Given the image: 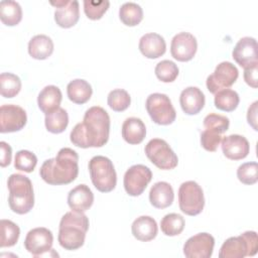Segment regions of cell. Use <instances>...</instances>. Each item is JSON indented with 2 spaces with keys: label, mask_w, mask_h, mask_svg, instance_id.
Here are the masks:
<instances>
[{
  "label": "cell",
  "mask_w": 258,
  "mask_h": 258,
  "mask_svg": "<svg viewBox=\"0 0 258 258\" xmlns=\"http://www.w3.org/2000/svg\"><path fill=\"white\" fill-rule=\"evenodd\" d=\"M138 47L145 57L158 58L165 53L166 43L160 34L150 32L141 36Z\"/></svg>",
  "instance_id": "ffe728a7"
},
{
  "label": "cell",
  "mask_w": 258,
  "mask_h": 258,
  "mask_svg": "<svg viewBox=\"0 0 258 258\" xmlns=\"http://www.w3.org/2000/svg\"><path fill=\"white\" fill-rule=\"evenodd\" d=\"M107 103L113 111L122 112L130 106L131 98L128 92L124 89H115L109 93Z\"/></svg>",
  "instance_id": "e575fe53"
},
{
  "label": "cell",
  "mask_w": 258,
  "mask_h": 258,
  "mask_svg": "<svg viewBox=\"0 0 258 258\" xmlns=\"http://www.w3.org/2000/svg\"><path fill=\"white\" fill-rule=\"evenodd\" d=\"M50 4L55 7L54 20L58 26L70 28L77 24L80 18L79 2L77 0L50 1Z\"/></svg>",
  "instance_id": "2e32d148"
},
{
  "label": "cell",
  "mask_w": 258,
  "mask_h": 258,
  "mask_svg": "<svg viewBox=\"0 0 258 258\" xmlns=\"http://www.w3.org/2000/svg\"><path fill=\"white\" fill-rule=\"evenodd\" d=\"M0 147H1V161L0 164L2 167H5L10 164L11 162V157H12V149L8 143L5 141L0 142Z\"/></svg>",
  "instance_id": "7bdbcfd3"
},
{
  "label": "cell",
  "mask_w": 258,
  "mask_h": 258,
  "mask_svg": "<svg viewBox=\"0 0 258 258\" xmlns=\"http://www.w3.org/2000/svg\"><path fill=\"white\" fill-rule=\"evenodd\" d=\"M89 171L94 186L101 192L112 191L117 183L113 162L106 156L97 155L89 161Z\"/></svg>",
  "instance_id": "5b68a950"
},
{
  "label": "cell",
  "mask_w": 258,
  "mask_h": 258,
  "mask_svg": "<svg viewBox=\"0 0 258 258\" xmlns=\"http://www.w3.org/2000/svg\"><path fill=\"white\" fill-rule=\"evenodd\" d=\"M110 116L99 106L89 108L83 122L75 125L70 134L71 142L81 148L102 147L109 139Z\"/></svg>",
  "instance_id": "6da1fadb"
},
{
  "label": "cell",
  "mask_w": 258,
  "mask_h": 258,
  "mask_svg": "<svg viewBox=\"0 0 258 258\" xmlns=\"http://www.w3.org/2000/svg\"><path fill=\"white\" fill-rule=\"evenodd\" d=\"M44 124L47 131L50 133L58 134L63 132L69 124L68 112L59 107L54 111L45 114Z\"/></svg>",
  "instance_id": "f1b7e54d"
},
{
  "label": "cell",
  "mask_w": 258,
  "mask_h": 258,
  "mask_svg": "<svg viewBox=\"0 0 258 258\" xmlns=\"http://www.w3.org/2000/svg\"><path fill=\"white\" fill-rule=\"evenodd\" d=\"M27 122L23 108L17 105H2L0 108V132L9 133L21 130Z\"/></svg>",
  "instance_id": "4fadbf2b"
},
{
  "label": "cell",
  "mask_w": 258,
  "mask_h": 258,
  "mask_svg": "<svg viewBox=\"0 0 258 258\" xmlns=\"http://www.w3.org/2000/svg\"><path fill=\"white\" fill-rule=\"evenodd\" d=\"M21 90V81L18 76L12 73L0 75V92L4 98H13Z\"/></svg>",
  "instance_id": "836d02e7"
},
{
  "label": "cell",
  "mask_w": 258,
  "mask_h": 258,
  "mask_svg": "<svg viewBox=\"0 0 258 258\" xmlns=\"http://www.w3.org/2000/svg\"><path fill=\"white\" fill-rule=\"evenodd\" d=\"M222 140V134L205 129L201 134V144L204 149L210 152H215Z\"/></svg>",
  "instance_id": "60d3db41"
},
{
  "label": "cell",
  "mask_w": 258,
  "mask_h": 258,
  "mask_svg": "<svg viewBox=\"0 0 258 258\" xmlns=\"http://www.w3.org/2000/svg\"><path fill=\"white\" fill-rule=\"evenodd\" d=\"M53 52V41L45 34H37L28 42V53L35 59H46Z\"/></svg>",
  "instance_id": "484cf974"
},
{
  "label": "cell",
  "mask_w": 258,
  "mask_h": 258,
  "mask_svg": "<svg viewBox=\"0 0 258 258\" xmlns=\"http://www.w3.org/2000/svg\"><path fill=\"white\" fill-rule=\"evenodd\" d=\"M206 103L204 93L198 87H187L181 91L179 104L182 111L187 115H196L202 111Z\"/></svg>",
  "instance_id": "d6986e66"
},
{
  "label": "cell",
  "mask_w": 258,
  "mask_h": 258,
  "mask_svg": "<svg viewBox=\"0 0 258 258\" xmlns=\"http://www.w3.org/2000/svg\"><path fill=\"white\" fill-rule=\"evenodd\" d=\"M132 235L139 241L148 242L153 240L158 232L156 221L150 216H140L134 220L131 226Z\"/></svg>",
  "instance_id": "7402d4cb"
},
{
  "label": "cell",
  "mask_w": 258,
  "mask_h": 258,
  "mask_svg": "<svg viewBox=\"0 0 258 258\" xmlns=\"http://www.w3.org/2000/svg\"><path fill=\"white\" fill-rule=\"evenodd\" d=\"M154 73L159 81L163 83H171L178 76V68L172 60L164 59L156 64Z\"/></svg>",
  "instance_id": "d590c367"
},
{
  "label": "cell",
  "mask_w": 258,
  "mask_h": 258,
  "mask_svg": "<svg viewBox=\"0 0 258 258\" xmlns=\"http://www.w3.org/2000/svg\"><path fill=\"white\" fill-rule=\"evenodd\" d=\"M53 235L50 230L38 227L30 230L24 240V248L34 257H40L51 251Z\"/></svg>",
  "instance_id": "7c38bea8"
},
{
  "label": "cell",
  "mask_w": 258,
  "mask_h": 258,
  "mask_svg": "<svg viewBox=\"0 0 258 258\" xmlns=\"http://www.w3.org/2000/svg\"><path fill=\"white\" fill-rule=\"evenodd\" d=\"M67 94L73 103L82 105L91 99L93 89L87 81L83 79H75L68 84Z\"/></svg>",
  "instance_id": "4316f807"
},
{
  "label": "cell",
  "mask_w": 258,
  "mask_h": 258,
  "mask_svg": "<svg viewBox=\"0 0 258 258\" xmlns=\"http://www.w3.org/2000/svg\"><path fill=\"white\" fill-rule=\"evenodd\" d=\"M258 250V239L255 231H247L237 237L228 238L220 248V258H244L254 256Z\"/></svg>",
  "instance_id": "8992f818"
},
{
  "label": "cell",
  "mask_w": 258,
  "mask_h": 258,
  "mask_svg": "<svg viewBox=\"0 0 258 258\" xmlns=\"http://www.w3.org/2000/svg\"><path fill=\"white\" fill-rule=\"evenodd\" d=\"M151 179L152 172L149 167L143 164H134L124 174V188L129 196L138 197L145 190Z\"/></svg>",
  "instance_id": "30bf717a"
},
{
  "label": "cell",
  "mask_w": 258,
  "mask_h": 258,
  "mask_svg": "<svg viewBox=\"0 0 258 258\" xmlns=\"http://www.w3.org/2000/svg\"><path fill=\"white\" fill-rule=\"evenodd\" d=\"M258 63L244 68V81L248 86L253 89H256L258 86Z\"/></svg>",
  "instance_id": "b9f144b4"
},
{
  "label": "cell",
  "mask_w": 258,
  "mask_h": 258,
  "mask_svg": "<svg viewBox=\"0 0 258 258\" xmlns=\"http://www.w3.org/2000/svg\"><path fill=\"white\" fill-rule=\"evenodd\" d=\"M94 203V194L87 184H79L70 190L68 195V205L73 211L86 212Z\"/></svg>",
  "instance_id": "44dd1931"
},
{
  "label": "cell",
  "mask_w": 258,
  "mask_h": 258,
  "mask_svg": "<svg viewBox=\"0 0 258 258\" xmlns=\"http://www.w3.org/2000/svg\"><path fill=\"white\" fill-rule=\"evenodd\" d=\"M237 177L244 184H254L258 180V164L255 161L242 163L237 169Z\"/></svg>",
  "instance_id": "74e56055"
},
{
  "label": "cell",
  "mask_w": 258,
  "mask_h": 258,
  "mask_svg": "<svg viewBox=\"0 0 258 258\" xmlns=\"http://www.w3.org/2000/svg\"><path fill=\"white\" fill-rule=\"evenodd\" d=\"M232 56L242 68L258 63L256 39L250 36H245L239 39L233 48Z\"/></svg>",
  "instance_id": "e0dca14e"
},
{
  "label": "cell",
  "mask_w": 258,
  "mask_h": 258,
  "mask_svg": "<svg viewBox=\"0 0 258 258\" xmlns=\"http://www.w3.org/2000/svg\"><path fill=\"white\" fill-rule=\"evenodd\" d=\"M110 6L109 1H84V11L88 18L92 20H99L105 14Z\"/></svg>",
  "instance_id": "ab89813d"
},
{
  "label": "cell",
  "mask_w": 258,
  "mask_h": 258,
  "mask_svg": "<svg viewBox=\"0 0 258 258\" xmlns=\"http://www.w3.org/2000/svg\"><path fill=\"white\" fill-rule=\"evenodd\" d=\"M88 230V217L82 212L72 210L60 219L57 235L58 243L66 250H77L84 245Z\"/></svg>",
  "instance_id": "3957f363"
},
{
  "label": "cell",
  "mask_w": 258,
  "mask_h": 258,
  "mask_svg": "<svg viewBox=\"0 0 258 258\" xmlns=\"http://www.w3.org/2000/svg\"><path fill=\"white\" fill-rule=\"evenodd\" d=\"M145 107L151 120L158 125H169L176 118L175 109L165 94H150L146 99Z\"/></svg>",
  "instance_id": "ba28073f"
},
{
  "label": "cell",
  "mask_w": 258,
  "mask_h": 258,
  "mask_svg": "<svg viewBox=\"0 0 258 258\" xmlns=\"http://www.w3.org/2000/svg\"><path fill=\"white\" fill-rule=\"evenodd\" d=\"M178 206L187 216H197L205 207V197L202 187L194 180H187L178 188Z\"/></svg>",
  "instance_id": "52a82bcc"
},
{
  "label": "cell",
  "mask_w": 258,
  "mask_h": 258,
  "mask_svg": "<svg viewBox=\"0 0 258 258\" xmlns=\"http://www.w3.org/2000/svg\"><path fill=\"white\" fill-rule=\"evenodd\" d=\"M222 151L224 155L231 160H240L245 158L250 151L248 140L239 134L225 136L221 140Z\"/></svg>",
  "instance_id": "ac0fdd59"
},
{
  "label": "cell",
  "mask_w": 258,
  "mask_h": 258,
  "mask_svg": "<svg viewBox=\"0 0 258 258\" xmlns=\"http://www.w3.org/2000/svg\"><path fill=\"white\" fill-rule=\"evenodd\" d=\"M239 102L238 93L232 89H224L215 94V107L221 111L232 112L238 107Z\"/></svg>",
  "instance_id": "4dcf8cb0"
},
{
  "label": "cell",
  "mask_w": 258,
  "mask_h": 258,
  "mask_svg": "<svg viewBox=\"0 0 258 258\" xmlns=\"http://www.w3.org/2000/svg\"><path fill=\"white\" fill-rule=\"evenodd\" d=\"M238 69L230 61L219 63L214 73L207 78V88L210 93L216 94L221 90L229 89L238 79Z\"/></svg>",
  "instance_id": "8fae6325"
},
{
  "label": "cell",
  "mask_w": 258,
  "mask_h": 258,
  "mask_svg": "<svg viewBox=\"0 0 258 258\" xmlns=\"http://www.w3.org/2000/svg\"><path fill=\"white\" fill-rule=\"evenodd\" d=\"M215 239L209 233H199L186 240L183 254L187 258H210L213 254Z\"/></svg>",
  "instance_id": "5bb4252c"
},
{
  "label": "cell",
  "mask_w": 258,
  "mask_h": 258,
  "mask_svg": "<svg viewBox=\"0 0 258 258\" xmlns=\"http://www.w3.org/2000/svg\"><path fill=\"white\" fill-rule=\"evenodd\" d=\"M40 177L48 184L61 185L73 182L79 174V155L72 148H61L54 158L46 159L40 169Z\"/></svg>",
  "instance_id": "7a4b0ae2"
},
{
  "label": "cell",
  "mask_w": 258,
  "mask_h": 258,
  "mask_svg": "<svg viewBox=\"0 0 258 258\" xmlns=\"http://www.w3.org/2000/svg\"><path fill=\"white\" fill-rule=\"evenodd\" d=\"M160 228L162 233L166 236H177L184 229V219L179 214H167L162 218L160 222Z\"/></svg>",
  "instance_id": "d6a6232c"
},
{
  "label": "cell",
  "mask_w": 258,
  "mask_h": 258,
  "mask_svg": "<svg viewBox=\"0 0 258 258\" xmlns=\"http://www.w3.org/2000/svg\"><path fill=\"white\" fill-rule=\"evenodd\" d=\"M230 126V120L228 117L220 114L211 113L204 119V127L207 130H213L220 134L225 133Z\"/></svg>",
  "instance_id": "f35d334b"
},
{
  "label": "cell",
  "mask_w": 258,
  "mask_h": 258,
  "mask_svg": "<svg viewBox=\"0 0 258 258\" xmlns=\"http://www.w3.org/2000/svg\"><path fill=\"white\" fill-rule=\"evenodd\" d=\"M0 229H1V239H0V247H12L14 246L20 236L19 227L10 220L2 219L0 221Z\"/></svg>",
  "instance_id": "1f68e13d"
},
{
  "label": "cell",
  "mask_w": 258,
  "mask_h": 258,
  "mask_svg": "<svg viewBox=\"0 0 258 258\" xmlns=\"http://www.w3.org/2000/svg\"><path fill=\"white\" fill-rule=\"evenodd\" d=\"M257 105L258 102H253L247 111V121L248 124L252 126V128L257 131Z\"/></svg>",
  "instance_id": "ee69618b"
},
{
  "label": "cell",
  "mask_w": 258,
  "mask_h": 258,
  "mask_svg": "<svg viewBox=\"0 0 258 258\" xmlns=\"http://www.w3.org/2000/svg\"><path fill=\"white\" fill-rule=\"evenodd\" d=\"M0 18L7 26L17 25L22 19V9L18 2L3 0L0 2Z\"/></svg>",
  "instance_id": "83f0119b"
},
{
  "label": "cell",
  "mask_w": 258,
  "mask_h": 258,
  "mask_svg": "<svg viewBox=\"0 0 258 258\" xmlns=\"http://www.w3.org/2000/svg\"><path fill=\"white\" fill-rule=\"evenodd\" d=\"M198 49L196 37L189 32H179L171 39L170 53L178 61H188L192 59Z\"/></svg>",
  "instance_id": "9a60e30c"
},
{
  "label": "cell",
  "mask_w": 258,
  "mask_h": 258,
  "mask_svg": "<svg viewBox=\"0 0 258 258\" xmlns=\"http://www.w3.org/2000/svg\"><path fill=\"white\" fill-rule=\"evenodd\" d=\"M37 164V157L28 150H19L15 154L14 167L24 172H32Z\"/></svg>",
  "instance_id": "8d00e7d4"
},
{
  "label": "cell",
  "mask_w": 258,
  "mask_h": 258,
  "mask_svg": "<svg viewBox=\"0 0 258 258\" xmlns=\"http://www.w3.org/2000/svg\"><path fill=\"white\" fill-rule=\"evenodd\" d=\"M120 20L126 26H136L143 19V10L134 2H126L119 9Z\"/></svg>",
  "instance_id": "f546056e"
},
{
  "label": "cell",
  "mask_w": 258,
  "mask_h": 258,
  "mask_svg": "<svg viewBox=\"0 0 258 258\" xmlns=\"http://www.w3.org/2000/svg\"><path fill=\"white\" fill-rule=\"evenodd\" d=\"M174 199L172 186L166 181H158L149 191V202L156 209H165L171 206Z\"/></svg>",
  "instance_id": "603a6c76"
},
{
  "label": "cell",
  "mask_w": 258,
  "mask_h": 258,
  "mask_svg": "<svg viewBox=\"0 0 258 258\" xmlns=\"http://www.w3.org/2000/svg\"><path fill=\"white\" fill-rule=\"evenodd\" d=\"M147 158L159 169L169 170L177 166L178 158L168 143L160 138L151 139L144 148Z\"/></svg>",
  "instance_id": "9c48e42d"
},
{
  "label": "cell",
  "mask_w": 258,
  "mask_h": 258,
  "mask_svg": "<svg viewBox=\"0 0 258 258\" xmlns=\"http://www.w3.org/2000/svg\"><path fill=\"white\" fill-rule=\"evenodd\" d=\"M62 99L61 92L58 87L49 85L44 87L37 97V105L44 114L50 113L59 108Z\"/></svg>",
  "instance_id": "d4e9b609"
},
{
  "label": "cell",
  "mask_w": 258,
  "mask_h": 258,
  "mask_svg": "<svg viewBox=\"0 0 258 258\" xmlns=\"http://www.w3.org/2000/svg\"><path fill=\"white\" fill-rule=\"evenodd\" d=\"M9 189L8 205L12 212L24 215L29 213L34 206V194L31 180L20 173H13L8 177Z\"/></svg>",
  "instance_id": "277c9868"
},
{
  "label": "cell",
  "mask_w": 258,
  "mask_h": 258,
  "mask_svg": "<svg viewBox=\"0 0 258 258\" xmlns=\"http://www.w3.org/2000/svg\"><path fill=\"white\" fill-rule=\"evenodd\" d=\"M122 137L129 144H139L146 136V127L143 121L136 117L127 118L122 124Z\"/></svg>",
  "instance_id": "cb8c5ba5"
}]
</instances>
